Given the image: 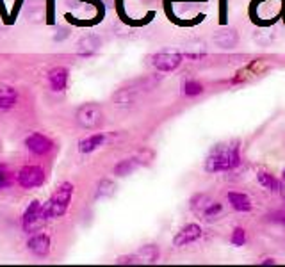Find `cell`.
Here are the masks:
<instances>
[{
  "mask_svg": "<svg viewBox=\"0 0 285 267\" xmlns=\"http://www.w3.org/2000/svg\"><path fill=\"white\" fill-rule=\"evenodd\" d=\"M241 166V146L239 141L220 143L212 146L203 160V170L210 175L227 173Z\"/></svg>",
  "mask_w": 285,
  "mask_h": 267,
  "instance_id": "6da1fadb",
  "label": "cell"
},
{
  "mask_svg": "<svg viewBox=\"0 0 285 267\" xmlns=\"http://www.w3.org/2000/svg\"><path fill=\"white\" fill-rule=\"evenodd\" d=\"M72 196H74V185L69 182H62L55 192L52 194V198L45 203V209L48 212V217L54 219V217L64 216V212L68 210L69 202H72Z\"/></svg>",
  "mask_w": 285,
  "mask_h": 267,
  "instance_id": "7a4b0ae2",
  "label": "cell"
},
{
  "mask_svg": "<svg viewBox=\"0 0 285 267\" xmlns=\"http://www.w3.org/2000/svg\"><path fill=\"white\" fill-rule=\"evenodd\" d=\"M47 219H50V217H48L45 205H41L38 199H34V202H30V205L27 207L25 214H23V230L27 233L29 231L34 233V231L41 230V226L47 223Z\"/></svg>",
  "mask_w": 285,
  "mask_h": 267,
  "instance_id": "3957f363",
  "label": "cell"
},
{
  "mask_svg": "<svg viewBox=\"0 0 285 267\" xmlns=\"http://www.w3.org/2000/svg\"><path fill=\"white\" fill-rule=\"evenodd\" d=\"M75 119H77L79 126H82V128L95 130L102 125L103 111H102V107L96 104H84L82 107H79Z\"/></svg>",
  "mask_w": 285,
  "mask_h": 267,
  "instance_id": "277c9868",
  "label": "cell"
},
{
  "mask_svg": "<svg viewBox=\"0 0 285 267\" xmlns=\"http://www.w3.org/2000/svg\"><path fill=\"white\" fill-rule=\"evenodd\" d=\"M184 55L175 54V52H159V54L152 55V66L161 73L175 72L182 64Z\"/></svg>",
  "mask_w": 285,
  "mask_h": 267,
  "instance_id": "5b68a950",
  "label": "cell"
},
{
  "mask_svg": "<svg viewBox=\"0 0 285 267\" xmlns=\"http://www.w3.org/2000/svg\"><path fill=\"white\" fill-rule=\"evenodd\" d=\"M16 180H18V184L25 189L40 187L45 182V171H43V168H40V166H25L20 170Z\"/></svg>",
  "mask_w": 285,
  "mask_h": 267,
  "instance_id": "8992f818",
  "label": "cell"
},
{
  "mask_svg": "<svg viewBox=\"0 0 285 267\" xmlns=\"http://www.w3.org/2000/svg\"><path fill=\"white\" fill-rule=\"evenodd\" d=\"M201 235H203V230H201L200 224L189 223V224H186V226L180 228L179 233L173 237V246H176V248H184V246L194 244L196 241H200Z\"/></svg>",
  "mask_w": 285,
  "mask_h": 267,
  "instance_id": "52a82bcc",
  "label": "cell"
},
{
  "mask_svg": "<svg viewBox=\"0 0 285 267\" xmlns=\"http://www.w3.org/2000/svg\"><path fill=\"white\" fill-rule=\"evenodd\" d=\"M25 146L36 155H47L54 150V143L43 134H30L29 138L25 139Z\"/></svg>",
  "mask_w": 285,
  "mask_h": 267,
  "instance_id": "ba28073f",
  "label": "cell"
},
{
  "mask_svg": "<svg viewBox=\"0 0 285 267\" xmlns=\"http://www.w3.org/2000/svg\"><path fill=\"white\" fill-rule=\"evenodd\" d=\"M27 248H29V251L34 253L36 256L48 255V251H50V237H48L47 233H43V231L38 230L36 233L29 239Z\"/></svg>",
  "mask_w": 285,
  "mask_h": 267,
  "instance_id": "9c48e42d",
  "label": "cell"
},
{
  "mask_svg": "<svg viewBox=\"0 0 285 267\" xmlns=\"http://www.w3.org/2000/svg\"><path fill=\"white\" fill-rule=\"evenodd\" d=\"M68 70L62 68V66H57V68H52L48 72V84L50 87L55 91V93H62L68 86Z\"/></svg>",
  "mask_w": 285,
  "mask_h": 267,
  "instance_id": "30bf717a",
  "label": "cell"
},
{
  "mask_svg": "<svg viewBox=\"0 0 285 267\" xmlns=\"http://www.w3.org/2000/svg\"><path fill=\"white\" fill-rule=\"evenodd\" d=\"M139 89H141V87H137L135 84L130 87H123V89H120L116 94H114V105H116V107H121V109L132 107L134 102L137 100Z\"/></svg>",
  "mask_w": 285,
  "mask_h": 267,
  "instance_id": "8fae6325",
  "label": "cell"
},
{
  "mask_svg": "<svg viewBox=\"0 0 285 267\" xmlns=\"http://www.w3.org/2000/svg\"><path fill=\"white\" fill-rule=\"evenodd\" d=\"M227 199L230 203V207L235 210V212H250L253 209V203L250 199L248 194L244 192H237V191H230L227 194Z\"/></svg>",
  "mask_w": 285,
  "mask_h": 267,
  "instance_id": "7c38bea8",
  "label": "cell"
},
{
  "mask_svg": "<svg viewBox=\"0 0 285 267\" xmlns=\"http://www.w3.org/2000/svg\"><path fill=\"white\" fill-rule=\"evenodd\" d=\"M212 40H214V43H216L218 47L232 48V47H235V45H237L239 36H237V30H235V29L225 27V29L216 30V34H214V38H212Z\"/></svg>",
  "mask_w": 285,
  "mask_h": 267,
  "instance_id": "4fadbf2b",
  "label": "cell"
},
{
  "mask_svg": "<svg viewBox=\"0 0 285 267\" xmlns=\"http://www.w3.org/2000/svg\"><path fill=\"white\" fill-rule=\"evenodd\" d=\"M103 145H105V136L103 134H93V136H88V138L79 143V152L93 153L95 150H98Z\"/></svg>",
  "mask_w": 285,
  "mask_h": 267,
  "instance_id": "5bb4252c",
  "label": "cell"
},
{
  "mask_svg": "<svg viewBox=\"0 0 285 267\" xmlns=\"http://www.w3.org/2000/svg\"><path fill=\"white\" fill-rule=\"evenodd\" d=\"M100 45L102 43H100V40L96 36H86L79 41L77 52H79V55H82V57H89V55L96 54V52L100 50Z\"/></svg>",
  "mask_w": 285,
  "mask_h": 267,
  "instance_id": "9a60e30c",
  "label": "cell"
},
{
  "mask_svg": "<svg viewBox=\"0 0 285 267\" xmlns=\"http://www.w3.org/2000/svg\"><path fill=\"white\" fill-rule=\"evenodd\" d=\"M135 255L139 256L141 262L155 263L159 260V256H161V249H159L155 244H145V246H141V249H139Z\"/></svg>",
  "mask_w": 285,
  "mask_h": 267,
  "instance_id": "2e32d148",
  "label": "cell"
},
{
  "mask_svg": "<svg viewBox=\"0 0 285 267\" xmlns=\"http://www.w3.org/2000/svg\"><path fill=\"white\" fill-rule=\"evenodd\" d=\"M257 182H259L264 189H267V191H271V192H278L281 189L280 180L274 178V175L267 173V171H259V173H257Z\"/></svg>",
  "mask_w": 285,
  "mask_h": 267,
  "instance_id": "e0dca14e",
  "label": "cell"
},
{
  "mask_svg": "<svg viewBox=\"0 0 285 267\" xmlns=\"http://www.w3.org/2000/svg\"><path fill=\"white\" fill-rule=\"evenodd\" d=\"M16 98H18V93L15 87L0 86V109H11L16 104Z\"/></svg>",
  "mask_w": 285,
  "mask_h": 267,
  "instance_id": "ac0fdd59",
  "label": "cell"
},
{
  "mask_svg": "<svg viewBox=\"0 0 285 267\" xmlns=\"http://www.w3.org/2000/svg\"><path fill=\"white\" fill-rule=\"evenodd\" d=\"M137 168H139L137 159H134V157H132V159H123L114 166V175H116V177H127L132 171L137 170Z\"/></svg>",
  "mask_w": 285,
  "mask_h": 267,
  "instance_id": "d6986e66",
  "label": "cell"
},
{
  "mask_svg": "<svg viewBox=\"0 0 285 267\" xmlns=\"http://www.w3.org/2000/svg\"><path fill=\"white\" fill-rule=\"evenodd\" d=\"M203 91H205L203 84L198 82V80H194V79L184 80V84H182V94H184V96H187V98L200 96Z\"/></svg>",
  "mask_w": 285,
  "mask_h": 267,
  "instance_id": "ffe728a7",
  "label": "cell"
},
{
  "mask_svg": "<svg viewBox=\"0 0 285 267\" xmlns=\"http://www.w3.org/2000/svg\"><path fill=\"white\" fill-rule=\"evenodd\" d=\"M221 214H223V205H221L220 202H214V199H212L210 205H208L207 209L200 214V216L203 217L207 223H214L216 219H220Z\"/></svg>",
  "mask_w": 285,
  "mask_h": 267,
  "instance_id": "44dd1931",
  "label": "cell"
},
{
  "mask_svg": "<svg viewBox=\"0 0 285 267\" xmlns=\"http://www.w3.org/2000/svg\"><path fill=\"white\" fill-rule=\"evenodd\" d=\"M116 192V185H114L113 180L109 178H103V180L98 182L96 185V198H109Z\"/></svg>",
  "mask_w": 285,
  "mask_h": 267,
  "instance_id": "7402d4cb",
  "label": "cell"
},
{
  "mask_svg": "<svg viewBox=\"0 0 285 267\" xmlns=\"http://www.w3.org/2000/svg\"><path fill=\"white\" fill-rule=\"evenodd\" d=\"M210 202H212V198L208 194H196L193 199H191L189 205H191V209H193L196 214H201L208 205H210Z\"/></svg>",
  "mask_w": 285,
  "mask_h": 267,
  "instance_id": "603a6c76",
  "label": "cell"
},
{
  "mask_svg": "<svg viewBox=\"0 0 285 267\" xmlns=\"http://www.w3.org/2000/svg\"><path fill=\"white\" fill-rule=\"evenodd\" d=\"M246 241H248V235H246L244 228H242V226L234 228V231H232V235H230L232 246H237V248H241V246L246 244Z\"/></svg>",
  "mask_w": 285,
  "mask_h": 267,
  "instance_id": "cb8c5ba5",
  "label": "cell"
},
{
  "mask_svg": "<svg viewBox=\"0 0 285 267\" xmlns=\"http://www.w3.org/2000/svg\"><path fill=\"white\" fill-rule=\"evenodd\" d=\"M11 184H13L11 173H9L6 166H0V191H2V189H6V187H9Z\"/></svg>",
  "mask_w": 285,
  "mask_h": 267,
  "instance_id": "d4e9b609",
  "label": "cell"
},
{
  "mask_svg": "<svg viewBox=\"0 0 285 267\" xmlns=\"http://www.w3.org/2000/svg\"><path fill=\"white\" fill-rule=\"evenodd\" d=\"M269 219L273 221V223L280 224V226H285V209L283 210H276V212H273L269 216Z\"/></svg>",
  "mask_w": 285,
  "mask_h": 267,
  "instance_id": "484cf974",
  "label": "cell"
},
{
  "mask_svg": "<svg viewBox=\"0 0 285 267\" xmlns=\"http://www.w3.org/2000/svg\"><path fill=\"white\" fill-rule=\"evenodd\" d=\"M141 260H139L137 255H127V256H120V258L116 260V263H120V265H125V263H139Z\"/></svg>",
  "mask_w": 285,
  "mask_h": 267,
  "instance_id": "4316f807",
  "label": "cell"
},
{
  "mask_svg": "<svg viewBox=\"0 0 285 267\" xmlns=\"http://www.w3.org/2000/svg\"><path fill=\"white\" fill-rule=\"evenodd\" d=\"M262 265H274V263H276V260L274 258H266V260H262Z\"/></svg>",
  "mask_w": 285,
  "mask_h": 267,
  "instance_id": "83f0119b",
  "label": "cell"
},
{
  "mask_svg": "<svg viewBox=\"0 0 285 267\" xmlns=\"http://www.w3.org/2000/svg\"><path fill=\"white\" fill-rule=\"evenodd\" d=\"M281 180H283V182H285V170H283V171H281Z\"/></svg>",
  "mask_w": 285,
  "mask_h": 267,
  "instance_id": "f1b7e54d",
  "label": "cell"
}]
</instances>
